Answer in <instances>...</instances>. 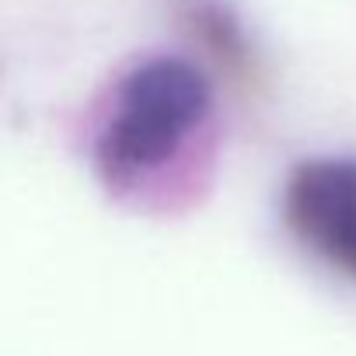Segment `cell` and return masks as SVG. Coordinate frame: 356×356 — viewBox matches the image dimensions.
Masks as SVG:
<instances>
[{"label": "cell", "mask_w": 356, "mask_h": 356, "mask_svg": "<svg viewBox=\"0 0 356 356\" xmlns=\"http://www.w3.org/2000/svg\"><path fill=\"white\" fill-rule=\"evenodd\" d=\"M213 81L186 56H150L129 67L95 133V171L115 196L164 189V175L193 157L213 129Z\"/></svg>", "instance_id": "obj_1"}, {"label": "cell", "mask_w": 356, "mask_h": 356, "mask_svg": "<svg viewBox=\"0 0 356 356\" xmlns=\"http://www.w3.org/2000/svg\"><path fill=\"white\" fill-rule=\"evenodd\" d=\"M283 217L311 255L356 280V154L300 161L283 186Z\"/></svg>", "instance_id": "obj_2"}]
</instances>
